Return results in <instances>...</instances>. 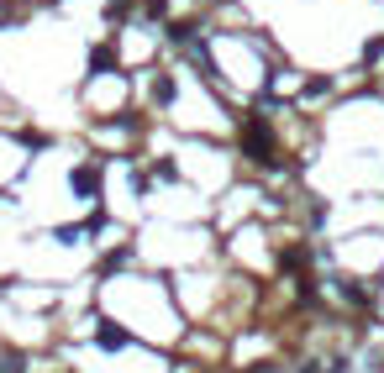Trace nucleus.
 Masks as SVG:
<instances>
[{
	"instance_id": "1",
	"label": "nucleus",
	"mask_w": 384,
	"mask_h": 373,
	"mask_svg": "<svg viewBox=\"0 0 384 373\" xmlns=\"http://www.w3.org/2000/svg\"><path fill=\"white\" fill-rule=\"evenodd\" d=\"M242 153L258 158V163H274V131H269L263 116H247L242 121Z\"/></svg>"
},
{
	"instance_id": "7",
	"label": "nucleus",
	"mask_w": 384,
	"mask_h": 373,
	"mask_svg": "<svg viewBox=\"0 0 384 373\" xmlns=\"http://www.w3.org/2000/svg\"><path fill=\"white\" fill-rule=\"evenodd\" d=\"M132 11V0H111V16H127Z\"/></svg>"
},
{
	"instance_id": "2",
	"label": "nucleus",
	"mask_w": 384,
	"mask_h": 373,
	"mask_svg": "<svg viewBox=\"0 0 384 373\" xmlns=\"http://www.w3.org/2000/svg\"><path fill=\"white\" fill-rule=\"evenodd\" d=\"M74 190L95 200V195H100V168H95V163H90V168H74Z\"/></svg>"
},
{
	"instance_id": "5",
	"label": "nucleus",
	"mask_w": 384,
	"mask_h": 373,
	"mask_svg": "<svg viewBox=\"0 0 384 373\" xmlns=\"http://www.w3.org/2000/svg\"><path fill=\"white\" fill-rule=\"evenodd\" d=\"M363 58H368V63H379V58H384V37H368V48H363Z\"/></svg>"
},
{
	"instance_id": "6",
	"label": "nucleus",
	"mask_w": 384,
	"mask_h": 373,
	"mask_svg": "<svg viewBox=\"0 0 384 373\" xmlns=\"http://www.w3.org/2000/svg\"><path fill=\"white\" fill-rule=\"evenodd\" d=\"M148 16H153V21H164V16H169V0H148Z\"/></svg>"
},
{
	"instance_id": "4",
	"label": "nucleus",
	"mask_w": 384,
	"mask_h": 373,
	"mask_svg": "<svg viewBox=\"0 0 384 373\" xmlns=\"http://www.w3.org/2000/svg\"><path fill=\"white\" fill-rule=\"evenodd\" d=\"M90 69H95V74L111 69V48H95V53H90Z\"/></svg>"
},
{
	"instance_id": "3",
	"label": "nucleus",
	"mask_w": 384,
	"mask_h": 373,
	"mask_svg": "<svg viewBox=\"0 0 384 373\" xmlns=\"http://www.w3.org/2000/svg\"><path fill=\"white\" fill-rule=\"evenodd\" d=\"M100 347H105V352H116V347H127V331H122V326H111V321H105V326H100Z\"/></svg>"
}]
</instances>
